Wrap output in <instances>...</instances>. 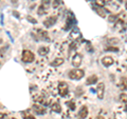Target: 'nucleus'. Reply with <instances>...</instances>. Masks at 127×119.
I'll return each instance as SVG.
<instances>
[{
	"instance_id": "nucleus-1",
	"label": "nucleus",
	"mask_w": 127,
	"mask_h": 119,
	"mask_svg": "<svg viewBox=\"0 0 127 119\" xmlns=\"http://www.w3.org/2000/svg\"><path fill=\"white\" fill-rule=\"evenodd\" d=\"M84 75H85V72L83 70L75 69V70L70 71L68 76H69L70 79H73V80H81V79L84 77Z\"/></svg>"
},
{
	"instance_id": "nucleus-2",
	"label": "nucleus",
	"mask_w": 127,
	"mask_h": 119,
	"mask_svg": "<svg viewBox=\"0 0 127 119\" xmlns=\"http://www.w3.org/2000/svg\"><path fill=\"white\" fill-rule=\"evenodd\" d=\"M22 61L23 62H26V63H31V62H33L34 61V59H35V56H34V54L31 52V51L29 50H25L22 52Z\"/></svg>"
},
{
	"instance_id": "nucleus-3",
	"label": "nucleus",
	"mask_w": 127,
	"mask_h": 119,
	"mask_svg": "<svg viewBox=\"0 0 127 119\" xmlns=\"http://www.w3.org/2000/svg\"><path fill=\"white\" fill-rule=\"evenodd\" d=\"M68 92H69V86H68V84H67V82H65V81L58 82V93H59V95L63 96V97H65V96H67Z\"/></svg>"
},
{
	"instance_id": "nucleus-4",
	"label": "nucleus",
	"mask_w": 127,
	"mask_h": 119,
	"mask_svg": "<svg viewBox=\"0 0 127 119\" xmlns=\"http://www.w3.org/2000/svg\"><path fill=\"white\" fill-rule=\"evenodd\" d=\"M96 94H97V98L98 99H103L104 98V94H105V84L103 82L98 83L97 88H96Z\"/></svg>"
},
{
	"instance_id": "nucleus-5",
	"label": "nucleus",
	"mask_w": 127,
	"mask_h": 119,
	"mask_svg": "<svg viewBox=\"0 0 127 119\" xmlns=\"http://www.w3.org/2000/svg\"><path fill=\"white\" fill-rule=\"evenodd\" d=\"M75 23V19H74V15L71 13V12H69L68 13V17H67V23H66V27L65 30H69L71 26H72L73 24Z\"/></svg>"
},
{
	"instance_id": "nucleus-6",
	"label": "nucleus",
	"mask_w": 127,
	"mask_h": 119,
	"mask_svg": "<svg viewBox=\"0 0 127 119\" xmlns=\"http://www.w3.org/2000/svg\"><path fill=\"white\" fill-rule=\"evenodd\" d=\"M56 20H57L56 16H51V17L47 18V20L43 21V25H45L46 27H51V26H53L55 24Z\"/></svg>"
},
{
	"instance_id": "nucleus-7",
	"label": "nucleus",
	"mask_w": 127,
	"mask_h": 119,
	"mask_svg": "<svg viewBox=\"0 0 127 119\" xmlns=\"http://www.w3.org/2000/svg\"><path fill=\"white\" fill-rule=\"evenodd\" d=\"M82 61H83V57L82 55L79 54H75L73 58H72V65L75 66V67H78L79 65L82 64Z\"/></svg>"
},
{
	"instance_id": "nucleus-8",
	"label": "nucleus",
	"mask_w": 127,
	"mask_h": 119,
	"mask_svg": "<svg viewBox=\"0 0 127 119\" xmlns=\"http://www.w3.org/2000/svg\"><path fill=\"white\" fill-rule=\"evenodd\" d=\"M32 110H33L34 112L36 114H38V115H43V114H46V112H47L45 106H41L40 104H34L33 108H32Z\"/></svg>"
},
{
	"instance_id": "nucleus-9",
	"label": "nucleus",
	"mask_w": 127,
	"mask_h": 119,
	"mask_svg": "<svg viewBox=\"0 0 127 119\" xmlns=\"http://www.w3.org/2000/svg\"><path fill=\"white\" fill-rule=\"evenodd\" d=\"M102 63L105 66H110V65L113 64V59H112V57H110V56H106V57H104L102 59Z\"/></svg>"
},
{
	"instance_id": "nucleus-10",
	"label": "nucleus",
	"mask_w": 127,
	"mask_h": 119,
	"mask_svg": "<svg viewBox=\"0 0 127 119\" xmlns=\"http://www.w3.org/2000/svg\"><path fill=\"white\" fill-rule=\"evenodd\" d=\"M87 115H88V108H87L86 105H84L81 110H79L78 116H79V118H81V119H85L87 117Z\"/></svg>"
},
{
	"instance_id": "nucleus-11",
	"label": "nucleus",
	"mask_w": 127,
	"mask_h": 119,
	"mask_svg": "<svg viewBox=\"0 0 127 119\" xmlns=\"http://www.w3.org/2000/svg\"><path fill=\"white\" fill-rule=\"evenodd\" d=\"M51 110L53 111L55 113H61L62 112V106L61 104L58 103V102H54V103L51 105Z\"/></svg>"
},
{
	"instance_id": "nucleus-12",
	"label": "nucleus",
	"mask_w": 127,
	"mask_h": 119,
	"mask_svg": "<svg viewBox=\"0 0 127 119\" xmlns=\"http://www.w3.org/2000/svg\"><path fill=\"white\" fill-rule=\"evenodd\" d=\"M97 79H98L97 76H95V75H92V76H90L88 79H87V84H89V85L95 84V83L97 82Z\"/></svg>"
},
{
	"instance_id": "nucleus-13",
	"label": "nucleus",
	"mask_w": 127,
	"mask_h": 119,
	"mask_svg": "<svg viewBox=\"0 0 127 119\" xmlns=\"http://www.w3.org/2000/svg\"><path fill=\"white\" fill-rule=\"evenodd\" d=\"M49 53V47L47 46H41L38 49V54L41 55V56H46V55Z\"/></svg>"
},
{
	"instance_id": "nucleus-14",
	"label": "nucleus",
	"mask_w": 127,
	"mask_h": 119,
	"mask_svg": "<svg viewBox=\"0 0 127 119\" xmlns=\"http://www.w3.org/2000/svg\"><path fill=\"white\" fill-rule=\"evenodd\" d=\"M64 61H65V60H64L63 58H56L54 61L51 62V65H52V66H59V65L63 64Z\"/></svg>"
},
{
	"instance_id": "nucleus-15",
	"label": "nucleus",
	"mask_w": 127,
	"mask_h": 119,
	"mask_svg": "<svg viewBox=\"0 0 127 119\" xmlns=\"http://www.w3.org/2000/svg\"><path fill=\"white\" fill-rule=\"evenodd\" d=\"M21 115H22L23 119H36V118L33 116V115L30 113V111H23Z\"/></svg>"
},
{
	"instance_id": "nucleus-16",
	"label": "nucleus",
	"mask_w": 127,
	"mask_h": 119,
	"mask_svg": "<svg viewBox=\"0 0 127 119\" xmlns=\"http://www.w3.org/2000/svg\"><path fill=\"white\" fill-rule=\"evenodd\" d=\"M38 37L42 40H46V39H48V33L46 31H38Z\"/></svg>"
},
{
	"instance_id": "nucleus-17",
	"label": "nucleus",
	"mask_w": 127,
	"mask_h": 119,
	"mask_svg": "<svg viewBox=\"0 0 127 119\" xmlns=\"http://www.w3.org/2000/svg\"><path fill=\"white\" fill-rule=\"evenodd\" d=\"M38 15H45L47 13V7H45L43 5H40L38 7V11H37Z\"/></svg>"
},
{
	"instance_id": "nucleus-18",
	"label": "nucleus",
	"mask_w": 127,
	"mask_h": 119,
	"mask_svg": "<svg viewBox=\"0 0 127 119\" xmlns=\"http://www.w3.org/2000/svg\"><path fill=\"white\" fill-rule=\"evenodd\" d=\"M66 104L68 105V108L70 109V110H75V102L73 101V100H70V101H67L66 102Z\"/></svg>"
},
{
	"instance_id": "nucleus-19",
	"label": "nucleus",
	"mask_w": 127,
	"mask_h": 119,
	"mask_svg": "<svg viewBox=\"0 0 127 119\" xmlns=\"http://www.w3.org/2000/svg\"><path fill=\"white\" fill-rule=\"evenodd\" d=\"M95 11H96V13L100 15L101 17H103V18H104L105 16H106V14H105V10L101 9V7H97V9H95Z\"/></svg>"
},
{
	"instance_id": "nucleus-20",
	"label": "nucleus",
	"mask_w": 127,
	"mask_h": 119,
	"mask_svg": "<svg viewBox=\"0 0 127 119\" xmlns=\"http://www.w3.org/2000/svg\"><path fill=\"white\" fill-rule=\"evenodd\" d=\"M95 3H96V5H97V6L103 7V6H105L106 1H105V0H95Z\"/></svg>"
},
{
	"instance_id": "nucleus-21",
	"label": "nucleus",
	"mask_w": 127,
	"mask_h": 119,
	"mask_svg": "<svg viewBox=\"0 0 127 119\" xmlns=\"http://www.w3.org/2000/svg\"><path fill=\"white\" fill-rule=\"evenodd\" d=\"M118 17H119L118 15H110L109 17H108V20H109L110 22H114V21L118 20Z\"/></svg>"
},
{
	"instance_id": "nucleus-22",
	"label": "nucleus",
	"mask_w": 127,
	"mask_h": 119,
	"mask_svg": "<svg viewBox=\"0 0 127 119\" xmlns=\"http://www.w3.org/2000/svg\"><path fill=\"white\" fill-rule=\"evenodd\" d=\"M106 51H111V52H119V49H118V47H114V46H109V47H106Z\"/></svg>"
},
{
	"instance_id": "nucleus-23",
	"label": "nucleus",
	"mask_w": 127,
	"mask_h": 119,
	"mask_svg": "<svg viewBox=\"0 0 127 119\" xmlns=\"http://www.w3.org/2000/svg\"><path fill=\"white\" fill-rule=\"evenodd\" d=\"M62 3L61 0H53V7L55 9V7H58V5Z\"/></svg>"
},
{
	"instance_id": "nucleus-24",
	"label": "nucleus",
	"mask_w": 127,
	"mask_h": 119,
	"mask_svg": "<svg viewBox=\"0 0 127 119\" xmlns=\"http://www.w3.org/2000/svg\"><path fill=\"white\" fill-rule=\"evenodd\" d=\"M42 4L41 5H43V6H45V7H47L48 5H49V3H50V0H42Z\"/></svg>"
},
{
	"instance_id": "nucleus-25",
	"label": "nucleus",
	"mask_w": 127,
	"mask_h": 119,
	"mask_svg": "<svg viewBox=\"0 0 127 119\" xmlns=\"http://www.w3.org/2000/svg\"><path fill=\"white\" fill-rule=\"evenodd\" d=\"M28 20H29V21H31L32 23H36V22H37V21L35 20V19H34L33 17H31V16H29V17H28Z\"/></svg>"
},
{
	"instance_id": "nucleus-26",
	"label": "nucleus",
	"mask_w": 127,
	"mask_h": 119,
	"mask_svg": "<svg viewBox=\"0 0 127 119\" xmlns=\"http://www.w3.org/2000/svg\"><path fill=\"white\" fill-rule=\"evenodd\" d=\"M108 42H119V39H109Z\"/></svg>"
},
{
	"instance_id": "nucleus-27",
	"label": "nucleus",
	"mask_w": 127,
	"mask_h": 119,
	"mask_svg": "<svg viewBox=\"0 0 127 119\" xmlns=\"http://www.w3.org/2000/svg\"><path fill=\"white\" fill-rule=\"evenodd\" d=\"M4 118H5V114L0 113V119H4Z\"/></svg>"
},
{
	"instance_id": "nucleus-28",
	"label": "nucleus",
	"mask_w": 127,
	"mask_h": 119,
	"mask_svg": "<svg viewBox=\"0 0 127 119\" xmlns=\"http://www.w3.org/2000/svg\"><path fill=\"white\" fill-rule=\"evenodd\" d=\"M96 119H105V118H104V117H102V116H98Z\"/></svg>"
}]
</instances>
